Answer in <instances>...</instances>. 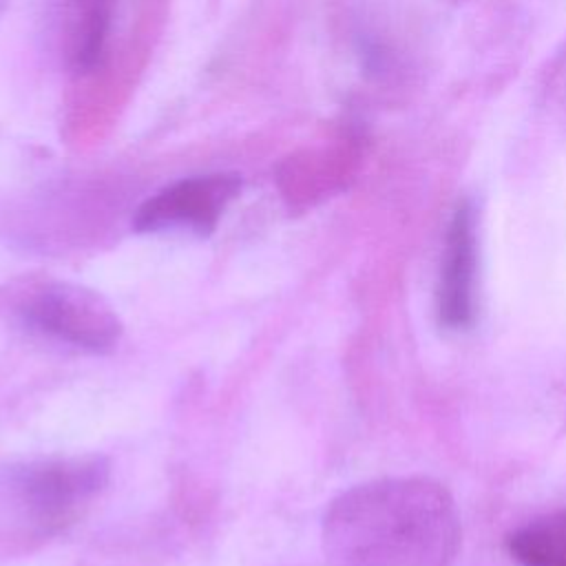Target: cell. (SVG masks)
<instances>
[{"label":"cell","instance_id":"cell-5","mask_svg":"<svg viewBox=\"0 0 566 566\" xmlns=\"http://www.w3.org/2000/svg\"><path fill=\"white\" fill-rule=\"evenodd\" d=\"M239 190L241 177L237 172L188 177L146 199L139 206L133 226L137 232L192 230L208 237Z\"/></svg>","mask_w":566,"mask_h":566},{"label":"cell","instance_id":"cell-2","mask_svg":"<svg viewBox=\"0 0 566 566\" xmlns=\"http://www.w3.org/2000/svg\"><path fill=\"white\" fill-rule=\"evenodd\" d=\"M104 455H69L27 462L9 471V489L42 528H60L108 482Z\"/></svg>","mask_w":566,"mask_h":566},{"label":"cell","instance_id":"cell-7","mask_svg":"<svg viewBox=\"0 0 566 566\" xmlns=\"http://www.w3.org/2000/svg\"><path fill=\"white\" fill-rule=\"evenodd\" d=\"M520 566H566V511L539 515L506 537Z\"/></svg>","mask_w":566,"mask_h":566},{"label":"cell","instance_id":"cell-4","mask_svg":"<svg viewBox=\"0 0 566 566\" xmlns=\"http://www.w3.org/2000/svg\"><path fill=\"white\" fill-rule=\"evenodd\" d=\"M480 287V232L473 201L455 203L442 239L436 285L433 314L447 332L473 327L478 316Z\"/></svg>","mask_w":566,"mask_h":566},{"label":"cell","instance_id":"cell-3","mask_svg":"<svg viewBox=\"0 0 566 566\" xmlns=\"http://www.w3.org/2000/svg\"><path fill=\"white\" fill-rule=\"evenodd\" d=\"M33 329L86 352H108L122 336L113 305L95 290L77 283H49L22 305Z\"/></svg>","mask_w":566,"mask_h":566},{"label":"cell","instance_id":"cell-1","mask_svg":"<svg viewBox=\"0 0 566 566\" xmlns=\"http://www.w3.org/2000/svg\"><path fill=\"white\" fill-rule=\"evenodd\" d=\"M460 539L453 495L424 475L356 484L329 504L323 522L329 566H451Z\"/></svg>","mask_w":566,"mask_h":566},{"label":"cell","instance_id":"cell-6","mask_svg":"<svg viewBox=\"0 0 566 566\" xmlns=\"http://www.w3.org/2000/svg\"><path fill=\"white\" fill-rule=\"evenodd\" d=\"M117 0H64V49L73 71L86 73L102 62Z\"/></svg>","mask_w":566,"mask_h":566}]
</instances>
